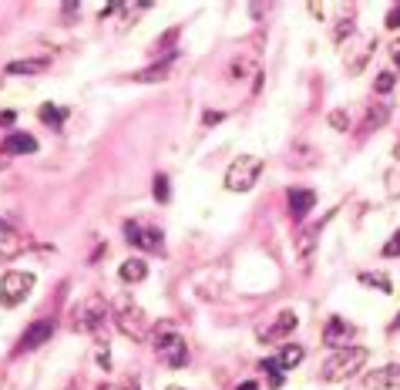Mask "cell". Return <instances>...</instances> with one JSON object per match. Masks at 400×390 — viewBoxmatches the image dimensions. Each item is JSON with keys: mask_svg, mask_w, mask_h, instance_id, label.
I'll use <instances>...</instances> for the list:
<instances>
[{"mask_svg": "<svg viewBox=\"0 0 400 390\" xmlns=\"http://www.w3.org/2000/svg\"><path fill=\"white\" fill-rule=\"evenodd\" d=\"M370 360V350L367 346H343V350H333V357L323 363V380L326 384H343L356 377Z\"/></svg>", "mask_w": 400, "mask_h": 390, "instance_id": "1", "label": "cell"}, {"mask_svg": "<svg viewBox=\"0 0 400 390\" xmlns=\"http://www.w3.org/2000/svg\"><path fill=\"white\" fill-rule=\"evenodd\" d=\"M155 353H158V360L172 367V370H179L188 363V344H185V336L172 323H162L158 333H155Z\"/></svg>", "mask_w": 400, "mask_h": 390, "instance_id": "2", "label": "cell"}, {"mask_svg": "<svg viewBox=\"0 0 400 390\" xmlns=\"http://www.w3.org/2000/svg\"><path fill=\"white\" fill-rule=\"evenodd\" d=\"M115 327H118L128 340L141 344V340H148V333H152V320H148V313L141 310L138 303L122 300L118 303V313H115Z\"/></svg>", "mask_w": 400, "mask_h": 390, "instance_id": "3", "label": "cell"}, {"mask_svg": "<svg viewBox=\"0 0 400 390\" xmlns=\"http://www.w3.org/2000/svg\"><path fill=\"white\" fill-rule=\"evenodd\" d=\"M71 316H75V330L98 333L101 327H105V320H108V300L98 296V293H91L88 300H81L75 310H71Z\"/></svg>", "mask_w": 400, "mask_h": 390, "instance_id": "4", "label": "cell"}, {"mask_svg": "<svg viewBox=\"0 0 400 390\" xmlns=\"http://www.w3.org/2000/svg\"><path fill=\"white\" fill-rule=\"evenodd\" d=\"M262 175V158L256 155H239L229 168H226V189L229 192H249Z\"/></svg>", "mask_w": 400, "mask_h": 390, "instance_id": "5", "label": "cell"}, {"mask_svg": "<svg viewBox=\"0 0 400 390\" xmlns=\"http://www.w3.org/2000/svg\"><path fill=\"white\" fill-rule=\"evenodd\" d=\"M34 272L27 270H11L4 272V279H0V306H7V310H14L20 303L27 300L34 293Z\"/></svg>", "mask_w": 400, "mask_h": 390, "instance_id": "6", "label": "cell"}, {"mask_svg": "<svg viewBox=\"0 0 400 390\" xmlns=\"http://www.w3.org/2000/svg\"><path fill=\"white\" fill-rule=\"evenodd\" d=\"M299 327V316L292 313V310H283L279 316H273L266 327H259L256 330V340H259L262 346H273V344H283V340H290L292 330Z\"/></svg>", "mask_w": 400, "mask_h": 390, "instance_id": "7", "label": "cell"}, {"mask_svg": "<svg viewBox=\"0 0 400 390\" xmlns=\"http://www.w3.org/2000/svg\"><path fill=\"white\" fill-rule=\"evenodd\" d=\"M54 330H58L54 316H37L31 327L20 333V340H17V346H14V357H20V353H31V350H37V346H44L47 340L54 336Z\"/></svg>", "mask_w": 400, "mask_h": 390, "instance_id": "8", "label": "cell"}, {"mask_svg": "<svg viewBox=\"0 0 400 390\" xmlns=\"http://www.w3.org/2000/svg\"><path fill=\"white\" fill-rule=\"evenodd\" d=\"M124 239L138 249H148V253H162V232L158 229H141L138 222H124Z\"/></svg>", "mask_w": 400, "mask_h": 390, "instance_id": "9", "label": "cell"}, {"mask_svg": "<svg viewBox=\"0 0 400 390\" xmlns=\"http://www.w3.org/2000/svg\"><path fill=\"white\" fill-rule=\"evenodd\" d=\"M363 387L367 390H400V363H390V367H380L373 374L363 377Z\"/></svg>", "mask_w": 400, "mask_h": 390, "instance_id": "10", "label": "cell"}, {"mask_svg": "<svg viewBox=\"0 0 400 390\" xmlns=\"http://www.w3.org/2000/svg\"><path fill=\"white\" fill-rule=\"evenodd\" d=\"M350 336H354V327H350L343 316H330V320H326V327H323V344H326V346H333V350H343Z\"/></svg>", "mask_w": 400, "mask_h": 390, "instance_id": "11", "label": "cell"}, {"mask_svg": "<svg viewBox=\"0 0 400 390\" xmlns=\"http://www.w3.org/2000/svg\"><path fill=\"white\" fill-rule=\"evenodd\" d=\"M0 151L4 155H34L37 151V138L27 135V132H11L0 141Z\"/></svg>", "mask_w": 400, "mask_h": 390, "instance_id": "12", "label": "cell"}, {"mask_svg": "<svg viewBox=\"0 0 400 390\" xmlns=\"http://www.w3.org/2000/svg\"><path fill=\"white\" fill-rule=\"evenodd\" d=\"M172 61H175V51H169L165 54V61H158V64H152V68H145V71H135L131 75V81H138V84H155V81H165L172 71Z\"/></svg>", "mask_w": 400, "mask_h": 390, "instance_id": "13", "label": "cell"}, {"mask_svg": "<svg viewBox=\"0 0 400 390\" xmlns=\"http://www.w3.org/2000/svg\"><path fill=\"white\" fill-rule=\"evenodd\" d=\"M313 206H316V195L309 189H290V215L296 222L307 219V212H313Z\"/></svg>", "mask_w": 400, "mask_h": 390, "instance_id": "14", "label": "cell"}, {"mask_svg": "<svg viewBox=\"0 0 400 390\" xmlns=\"http://www.w3.org/2000/svg\"><path fill=\"white\" fill-rule=\"evenodd\" d=\"M316 236H320V225H309V229H303V236L296 239V259L303 263V266H309L313 263V253H316Z\"/></svg>", "mask_w": 400, "mask_h": 390, "instance_id": "15", "label": "cell"}, {"mask_svg": "<svg viewBox=\"0 0 400 390\" xmlns=\"http://www.w3.org/2000/svg\"><path fill=\"white\" fill-rule=\"evenodd\" d=\"M27 249V239L17 232V229H11V225L4 222V229H0V256H17V253H24Z\"/></svg>", "mask_w": 400, "mask_h": 390, "instance_id": "16", "label": "cell"}, {"mask_svg": "<svg viewBox=\"0 0 400 390\" xmlns=\"http://www.w3.org/2000/svg\"><path fill=\"white\" fill-rule=\"evenodd\" d=\"M118 276H122V283H141L145 276H148V263L138 259V256H131V259H124L122 266H118Z\"/></svg>", "mask_w": 400, "mask_h": 390, "instance_id": "17", "label": "cell"}, {"mask_svg": "<svg viewBox=\"0 0 400 390\" xmlns=\"http://www.w3.org/2000/svg\"><path fill=\"white\" fill-rule=\"evenodd\" d=\"M51 68V58H24V61H11L7 75H44Z\"/></svg>", "mask_w": 400, "mask_h": 390, "instance_id": "18", "label": "cell"}, {"mask_svg": "<svg viewBox=\"0 0 400 390\" xmlns=\"http://www.w3.org/2000/svg\"><path fill=\"white\" fill-rule=\"evenodd\" d=\"M303 357H307V350L292 344V346H283V350H279L276 360L283 363V370H292V367H299V363H303Z\"/></svg>", "mask_w": 400, "mask_h": 390, "instance_id": "19", "label": "cell"}, {"mask_svg": "<svg viewBox=\"0 0 400 390\" xmlns=\"http://www.w3.org/2000/svg\"><path fill=\"white\" fill-rule=\"evenodd\" d=\"M259 370H262V374H269V387H273V390L283 387V363H279V360L269 357V360L259 363Z\"/></svg>", "mask_w": 400, "mask_h": 390, "instance_id": "20", "label": "cell"}, {"mask_svg": "<svg viewBox=\"0 0 400 390\" xmlns=\"http://www.w3.org/2000/svg\"><path fill=\"white\" fill-rule=\"evenodd\" d=\"M387 118H390V108H387V105L370 108V111H367V121H363V132H373V128H380Z\"/></svg>", "mask_w": 400, "mask_h": 390, "instance_id": "21", "label": "cell"}, {"mask_svg": "<svg viewBox=\"0 0 400 390\" xmlns=\"http://www.w3.org/2000/svg\"><path fill=\"white\" fill-rule=\"evenodd\" d=\"M360 283H363V286H377L380 293H390V289H394L384 272H360Z\"/></svg>", "mask_w": 400, "mask_h": 390, "instance_id": "22", "label": "cell"}, {"mask_svg": "<svg viewBox=\"0 0 400 390\" xmlns=\"http://www.w3.org/2000/svg\"><path fill=\"white\" fill-rule=\"evenodd\" d=\"M394 88H397V75H394V71H380L377 81H373V91H377V94H390Z\"/></svg>", "mask_w": 400, "mask_h": 390, "instance_id": "23", "label": "cell"}, {"mask_svg": "<svg viewBox=\"0 0 400 390\" xmlns=\"http://www.w3.org/2000/svg\"><path fill=\"white\" fill-rule=\"evenodd\" d=\"M152 192H155V199H158V202H169V199H172L169 175H155V182H152Z\"/></svg>", "mask_w": 400, "mask_h": 390, "instance_id": "24", "label": "cell"}, {"mask_svg": "<svg viewBox=\"0 0 400 390\" xmlns=\"http://www.w3.org/2000/svg\"><path fill=\"white\" fill-rule=\"evenodd\" d=\"M37 115H41V121L54 125V128L64 121V111H61V108H54V105H41V111H37Z\"/></svg>", "mask_w": 400, "mask_h": 390, "instance_id": "25", "label": "cell"}, {"mask_svg": "<svg viewBox=\"0 0 400 390\" xmlns=\"http://www.w3.org/2000/svg\"><path fill=\"white\" fill-rule=\"evenodd\" d=\"M326 121H330V128H337V132H347V128H350L347 111H340V108H337V111H330V118H326Z\"/></svg>", "mask_w": 400, "mask_h": 390, "instance_id": "26", "label": "cell"}, {"mask_svg": "<svg viewBox=\"0 0 400 390\" xmlns=\"http://www.w3.org/2000/svg\"><path fill=\"white\" fill-rule=\"evenodd\" d=\"M347 37H354V20H340L337 30H333V41H337V44H343Z\"/></svg>", "mask_w": 400, "mask_h": 390, "instance_id": "27", "label": "cell"}, {"mask_svg": "<svg viewBox=\"0 0 400 390\" xmlns=\"http://www.w3.org/2000/svg\"><path fill=\"white\" fill-rule=\"evenodd\" d=\"M380 253H384V259H394V256H400V232H394V236H390V242H384V249H380Z\"/></svg>", "mask_w": 400, "mask_h": 390, "instance_id": "28", "label": "cell"}, {"mask_svg": "<svg viewBox=\"0 0 400 390\" xmlns=\"http://www.w3.org/2000/svg\"><path fill=\"white\" fill-rule=\"evenodd\" d=\"M387 27H390V30L400 27V4H394V7H390V14H387Z\"/></svg>", "mask_w": 400, "mask_h": 390, "instance_id": "29", "label": "cell"}, {"mask_svg": "<svg viewBox=\"0 0 400 390\" xmlns=\"http://www.w3.org/2000/svg\"><path fill=\"white\" fill-rule=\"evenodd\" d=\"M61 14H64V20H67V17H75V14H81V4H75V0H71V4H64Z\"/></svg>", "mask_w": 400, "mask_h": 390, "instance_id": "30", "label": "cell"}, {"mask_svg": "<svg viewBox=\"0 0 400 390\" xmlns=\"http://www.w3.org/2000/svg\"><path fill=\"white\" fill-rule=\"evenodd\" d=\"M222 121V111H205L202 115V125H219Z\"/></svg>", "mask_w": 400, "mask_h": 390, "instance_id": "31", "label": "cell"}, {"mask_svg": "<svg viewBox=\"0 0 400 390\" xmlns=\"http://www.w3.org/2000/svg\"><path fill=\"white\" fill-rule=\"evenodd\" d=\"M118 390H138V380H135V377H131V380H122Z\"/></svg>", "mask_w": 400, "mask_h": 390, "instance_id": "32", "label": "cell"}, {"mask_svg": "<svg viewBox=\"0 0 400 390\" xmlns=\"http://www.w3.org/2000/svg\"><path fill=\"white\" fill-rule=\"evenodd\" d=\"M14 111H0V125H14Z\"/></svg>", "mask_w": 400, "mask_h": 390, "instance_id": "33", "label": "cell"}, {"mask_svg": "<svg viewBox=\"0 0 400 390\" xmlns=\"http://www.w3.org/2000/svg\"><path fill=\"white\" fill-rule=\"evenodd\" d=\"M390 58L400 64V41H394V44H390Z\"/></svg>", "mask_w": 400, "mask_h": 390, "instance_id": "34", "label": "cell"}, {"mask_svg": "<svg viewBox=\"0 0 400 390\" xmlns=\"http://www.w3.org/2000/svg\"><path fill=\"white\" fill-rule=\"evenodd\" d=\"M309 14H313V17H323V4H309Z\"/></svg>", "mask_w": 400, "mask_h": 390, "instance_id": "35", "label": "cell"}, {"mask_svg": "<svg viewBox=\"0 0 400 390\" xmlns=\"http://www.w3.org/2000/svg\"><path fill=\"white\" fill-rule=\"evenodd\" d=\"M236 390H259V387H256L252 380H246V384H239V387H236Z\"/></svg>", "mask_w": 400, "mask_h": 390, "instance_id": "36", "label": "cell"}, {"mask_svg": "<svg viewBox=\"0 0 400 390\" xmlns=\"http://www.w3.org/2000/svg\"><path fill=\"white\" fill-rule=\"evenodd\" d=\"M387 330H390V333H394V330H400V313L394 316V323H390V327H387Z\"/></svg>", "mask_w": 400, "mask_h": 390, "instance_id": "37", "label": "cell"}, {"mask_svg": "<svg viewBox=\"0 0 400 390\" xmlns=\"http://www.w3.org/2000/svg\"><path fill=\"white\" fill-rule=\"evenodd\" d=\"M165 390H185V387H179V384H172V387H165Z\"/></svg>", "mask_w": 400, "mask_h": 390, "instance_id": "38", "label": "cell"}, {"mask_svg": "<svg viewBox=\"0 0 400 390\" xmlns=\"http://www.w3.org/2000/svg\"><path fill=\"white\" fill-rule=\"evenodd\" d=\"M394 158H400V145H397V149H394Z\"/></svg>", "mask_w": 400, "mask_h": 390, "instance_id": "39", "label": "cell"}, {"mask_svg": "<svg viewBox=\"0 0 400 390\" xmlns=\"http://www.w3.org/2000/svg\"><path fill=\"white\" fill-rule=\"evenodd\" d=\"M0 88H4V77H0Z\"/></svg>", "mask_w": 400, "mask_h": 390, "instance_id": "40", "label": "cell"}, {"mask_svg": "<svg viewBox=\"0 0 400 390\" xmlns=\"http://www.w3.org/2000/svg\"><path fill=\"white\" fill-rule=\"evenodd\" d=\"M0 229H4V219H0Z\"/></svg>", "mask_w": 400, "mask_h": 390, "instance_id": "41", "label": "cell"}]
</instances>
